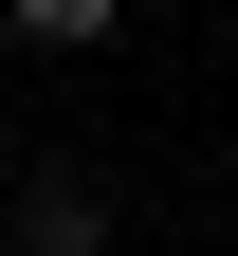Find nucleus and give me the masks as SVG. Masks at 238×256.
Returning <instances> with one entry per match:
<instances>
[{"label": "nucleus", "instance_id": "obj_1", "mask_svg": "<svg viewBox=\"0 0 238 256\" xmlns=\"http://www.w3.org/2000/svg\"><path fill=\"white\" fill-rule=\"evenodd\" d=\"M19 256H110V183L37 165V183H19Z\"/></svg>", "mask_w": 238, "mask_h": 256}, {"label": "nucleus", "instance_id": "obj_2", "mask_svg": "<svg viewBox=\"0 0 238 256\" xmlns=\"http://www.w3.org/2000/svg\"><path fill=\"white\" fill-rule=\"evenodd\" d=\"M0 18H19V37H55V55H74V37H110V0H0Z\"/></svg>", "mask_w": 238, "mask_h": 256}]
</instances>
